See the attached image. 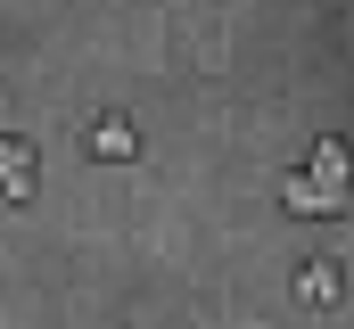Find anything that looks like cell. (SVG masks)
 Returning <instances> with one entry per match:
<instances>
[{
  "instance_id": "cell-4",
  "label": "cell",
  "mask_w": 354,
  "mask_h": 329,
  "mask_svg": "<svg viewBox=\"0 0 354 329\" xmlns=\"http://www.w3.org/2000/svg\"><path fill=\"white\" fill-rule=\"evenodd\" d=\"M338 288H346V280H338V263H330V255H322V263L297 280V297H313V305H338Z\"/></svg>"
},
{
  "instance_id": "cell-5",
  "label": "cell",
  "mask_w": 354,
  "mask_h": 329,
  "mask_svg": "<svg viewBox=\"0 0 354 329\" xmlns=\"http://www.w3.org/2000/svg\"><path fill=\"white\" fill-rule=\"evenodd\" d=\"M280 206H288V214H322V198H313V181H305V173H288V181H280Z\"/></svg>"
},
{
  "instance_id": "cell-2",
  "label": "cell",
  "mask_w": 354,
  "mask_h": 329,
  "mask_svg": "<svg viewBox=\"0 0 354 329\" xmlns=\"http://www.w3.org/2000/svg\"><path fill=\"white\" fill-rule=\"evenodd\" d=\"M0 198H33V140L0 132Z\"/></svg>"
},
{
  "instance_id": "cell-3",
  "label": "cell",
  "mask_w": 354,
  "mask_h": 329,
  "mask_svg": "<svg viewBox=\"0 0 354 329\" xmlns=\"http://www.w3.org/2000/svg\"><path fill=\"white\" fill-rule=\"evenodd\" d=\"M132 149H140V132H132V124H124V115H99V124H91V157H107V164H124V157H132Z\"/></svg>"
},
{
  "instance_id": "cell-1",
  "label": "cell",
  "mask_w": 354,
  "mask_h": 329,
  "mask_svg": "<svg viewBox=\"0 0 354 329\" xmlns=\"http://www.w3.org/2000/svg\"><path fill=\"white\" fill-rule=\"evenodd\" d=\"M297 173L313 181L322 214H338V206H346V181H354V157H346V140H322V149H313V164H297Z\"/></svg>"
}]
</instances>
